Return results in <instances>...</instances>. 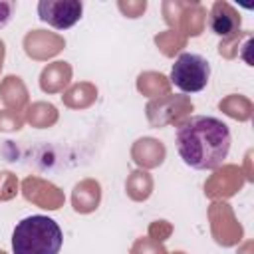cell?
<instances>
[{
	"mask_svg": "<svg viewBox=\"0 0 254 254\" xmlns=\"http://www.w3.org/2000/svg\"><path fill=\"white\" fill-rule=\"evenodd\" d=\"M232 135L224 121L212 115H194L177 131V151L185 165L196 171H212L230 153Z\"/></svg>",
	"mask_w": 254,
	"mask_h": 254,
	"instance_id": "1",
	"label": "cell"
},
{
	"mask_svg": "<svg viewBox=\"0 0 254 254\" xmlns=\"http://www.w3.org/2000/svg\"><path fill=\"white\" fill-rule=\"evenodd\" d=\"M64 234L60 224L44 214L20 220L12 232L14 254H60Z\"/></svg>",
	"mask_w": 254,
	"mask_h": 254,
	"instance_id": "2",
	"label": "cell"
},
{
	"mask_svg": "<svg viewBox=\"0 0 254 254\" xmlns=\"http://www.w3.org/2000/svg\"><path fill=\"white\" fill-rule=\"evenodd\" d=\"M210 79V64L200 54L185 52L171 67V83L183 93H198Z\"/></svg>",
	"mask_w": 254,
	"mask_h": 254,
	"instance_id": "3",
	"label": "cell"
},
{
	"mask_svg": "<svg viewBox=\"0 0 254 254\" xmlns=\"http://www.w3.org/2000/svg\"><path fill=\"white\" fill-rule=\"evenodd\" d=\"M83 4L77 0H42L38 4V16L42 22L58 30H67L79 22Z\"/></svg>",
	"mask_w": 254,
	"mask_h": 254,
	"instance_id": "4",
	"label": "cell"
},
{
	"mask_svg": "<svg viewBox=\"0 0 254 254\" xmlns=\"http://www.w3.org/2000/svg\"><path fill=\"white\" fill-rule=\"evenodd\" d=\"M238 26H240V18L228 6L216 2L210 14V30L216 36H230Z\"/></svg>",
	"mask_w": 254,
	"mask_h": 254,
	"instance_id": "5",
	"label": "cell"
},
{
	"mask_svg": "<svg viewBox=\"0 0 254 254\" xmlns=\"http://www.w3.org/2000/svg\"><path fill=\"white\" fill-rule=\"evenodd\" d=\"M12 10H14V4H12V2L0 0V28L8 24V20H10V16H12Z\"/></svg>",
	"mask_w": 254,
	"mask_h": 254,
	"instance_id": "6",
	"label": "cell"
}]
</instances>
